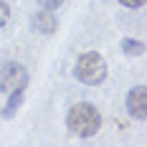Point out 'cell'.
Returning a JSON list of instances; mask_svg holds the SVG:
<instances>
[{
	"label": "cell",
	"instance_id": "30bf717a",
	"mask_svg": "<svg viewBox=\"0 0 147 147\" xmlns=\"http://www.w3.org/2000/svg\"><path fill=\"white\" fill-rule=\"evenodd\" d=\"M124 8H142L145 5V0H119Z\"/></svg>",
	"mask_w": 147,
	"mask_h": 147
},
{
	"label": "cell",
	"instance_id": "6da1fadb",
	"mask_svg": "<svg viewBox=\"0 0 147 147\" xmlns=\"http://www.w3.org/2000/svg\"><path fill=\"white\" fill-rule=\"evenodd\" d=\"M66 124L79 137H94V134L99 132V127H102V114H99V109L94 104L79 102V104H74L71 109H69Z\"/></svg>",
	"mask_w": 147,
	"mask_h": 147
},
{
	"label": "cell",
	"instance_id": "9c48e42d",
	"mask_svg": "<svg viewBox=\"0 0 147 147\" xmlns=\"http://www.w3.org/2000/svg\"><path fill=\"white\" fill-rule=\"evenodd\" d=\"M61 3H63V0H38V5H41L43 10H56V8H61Z\"/></svg>",
	"mask_w": 147,
	"mask_h": 147
},
{
	"label": "cell",
	"instance_id": "ba28073f",
	"mask_svg": "<svg viewBox=\"0 0 147 147\" xmlns=\"http://www.w3.org/2000/svg\"><path fill=\"white\" fill-rule=\"evenodd\" d=\"M8 20H10V5L5 0H0V28L8 26Z\"/></svg>",
	"mask_w": 147,
	"mask_h": 147
},
{
	"label": "cell",
	"instance_id": "5b68a950",
	"mask_svg": "<svg viewBox=\"0 0 147 147\" xmlns=\"http://www.w3.org/2000/svg\"><path fill=\"white\" fill-rule=\"evenodd\" d=\"M30 26H33V30H36V33H43V36H51V33H56V28H59V20H56L53 10H43V8H41L38 13L33 15Z\"/></svg>",
	"mask_w": 147,
	"mask_h": 147
},
{
	"label": "cell",
	"instance_id": "52a82bcc",
	"mask_svg": "<svg viewBox=\"0 0 147 147\" xmlns=\"http://www.w3.org/2000/svg\"><path fill=\"white\" fill-rule=\"evenodd\" d=\"M122 51H124L127 56H142V53H145V43L132 41V38H122Z\"/></svg>",
	"mask_w": 147,
	"mask_h": 147
},
{
	"label": "cell",
	"instance_id": "3957f363",
	"mask_svg": "<svg viewBox=\"0 0 147 147\" xmlns=\"http://www.w3.org/2000/svg\"><path fill=\"white\" fill-rule=\"evenodd\" d=\"M28 74L23 69V63L18 61H5L0 63V91H10L15 86H26Z\"/></svg>",
	"mask_w": 147,
	"mask_h": 147
},
{
	"label": "cell",
	"instance_id": "7a4b0ae2",
	"mask_svg": "<svg viewBox=\"0 0 147 147\" xmlns=\"http://www.w3.org/2000/svg\"><path fill=\"white\" fill-rule=\"evenodd\" d=\"M74 76L81 81V84H89V86H96L107 79V61L96 53V51H89L84 56H79L76 66H74Z\"/></svg>",
	"mask_w": 147,
	"mask_h": 147
},
{
	"label": "cell",
	"instance_id": "277c9868",
	"mask_svg": "<svg viewBox=\"0 0 147 147\" xmlns=\"http://www.w3.org/2000/svg\"><path fill=\"white\" fill-rule=\"evenodd\" d=\"M127 109L134 119H145L147 117V89L145 86H134L127 94Z\"/></svg>",
	"mask_w": 147,
	"mask_h": 147
},
{
	"label": "cell",
	"instance_id": "8992f818",
	"mask_svg": "<svg viewBox=\"0 0 147 147\" xmlns=\"http://www.w3.org/2000/svg\"><path fill=\"white\" fill-rule=\"evenodd\" d=\"M23 96H26V86H15L13 94H10V99L5 102V107L0 109V114H3V119H13L15 112H18V107L23 104Z\"/></svg>",
	"mask_w": 147,
	"mask_h": 147
}]
</instances>
